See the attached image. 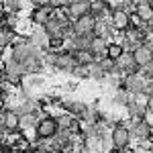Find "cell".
<instances>
[{"mask_svg":"<svg viewBox=\"0 0 153 153\" xmlns=\"http://www.w3.org/2000/svg\"><path fill=\"white\" fill-rule=\"evenodd\" d=\"M57 131H59V127H57V123H55V118L51 117V114H47V117H43L35 125L33 133L37 135L39 141H47V139H53L57 135Z\"/></svg>","mask_w":153,"mask_h":153,"instance_id":"2","label":"cell"},{"mask_svg":"<svg viewBox=\"0 0 153 153\" xmlns=\"http://www.w3.org/2000/svg\"><path fill=\"white\" fill-rule=\"evenodd\" d=\"M0 127L6 133H19L21 131V117L10 108H4L2 117H0Z\"/></svg>","mask_w":153,"mask_h":153,"instance_id":"7","label":"cell"},{"mask_svg":"<svg viewBox=\"0 0 153 153\" xmlns=\"http://www.w3.org/2000/svg\"><path fill=\"white\" fill-rule=\"evenodd\" d=\"M10 151L12 153H31V151H33V143L21 133V135L16 137V141L10 145Z\"/></svg>","mask_w":153,"mask_h":153,"instance_id":"14","label":"cell"},{"mask_svg":"<svg viewBox=\"0 0 153 153\" xmlns=\"http://www.w3.org/2000/svg\"><path fill=\"white\" fill-rule=\"evenodd\" d=\"M129 100H131V94H127L123 88H117V90H114L112 102H114L117 106H127V104H129Z\"/></svg>","mask_w":153,"mask_h":153,"instance_id":"18","label":"cell"},{"mask_svg":"<svg viewBox=\"0 0 153 153\" xmlns=\"http://www.w3.org/2000/svg\"><path fill=\"white\" fill-rule=\"evenodd\" d=\"M53 68L57 71H71L74 68H76V61H74V57H71L70 51H57L55 53V61H53Z\"/></svg>","mask_w":153,"mask_h":153,"instance_id":"9","label":"cell"},{"mask_svg":"<svg viewBox=\"0 0 153 153\" xmlns=\"http://www.w3.org/2000/svg\"><path fill=\"white\" fill-rule=\"evenodd\" d=\"M63 8H65V14H68V21L74 23L76 19L90 12V2L88 0H74V2H68Z\"/></svg>","mask_w":153,"mask_h":153,"instance_id":"6","label":"cell"},{"mask_svg":"<svg viewBox=\"0 0 153 153\" xmlns=\"http://www.w3.org/2000/svg\"><path fill=\"white\" fill-rule=\"evenodd\" d=\"M123 53H125V49H123V45H120L118 41H108V47H106V57L110 59V61H114V63H117L118 59L123 57Z\"/></svg>","mask_w":153,"mask_h":153,"instance_id":"15","label":"cell"},{"mask_svg":"<svg viewBox=\"0 0 153 153\" xmlns=\"http://www.w3.org/2000/svg\"><path fill=\"white\" fill-rule=\"evenodd\" d=\"M108 23H110V27L114 29V31H127L129 29V14L125 10H112L110 12V19H108Z\"/></svg>","mask_w":153,"mask_h":153,"instance_id":"11","label":"cell"},{"mask_svg":"<svg viewBox=\"0 0 153 153\" xmlns=\"http://www.w3.org/2000/svg\"><path fill=\"white\" fill-rule=\"evenodd\" d=\"M106 47H108V41H106V39L92 37V39H90V47H88V51L94 55V59H102V57H106Z\"/></svg>","mask_w":153,"mask_h":153,"instance_id":"13","label":"cell"},{"mask_svg":"<svg viewBox=\"0 0 153 153\" xmlns=\"http://www.w3.org/2000/svg\"><path fill=\"white\" fill-rule=\"evenodd\" d=\"M70 74H71V78H76V80H88L90 78L88 76V65H76Z\"/></svg>","mask_w":153,"mask_h":153,"instance_id":"19","label":"cell"},{"mask_svg":"<svg viewBox=\"0 0 153 153\" xmlns=\"http://www.w3.org/2000/svg\"><path fill=\"white\" fill-rule=\"evenodd\" d=\"M88 76L92 78V80H106V74H104V70L100 68V63L98 61H92L90 65H88Z\"/></svg>","mask_w":153,"mask_h":153,"instance_id":"17","label":"cell"},{"mask_svg":"<svg viewBox=\"0 0 153 153\" xmlns=\"http://www.w3.org/2000/svg\"><path fill=\"white\" fill-rule=\"evenodd\" d=\"M0 153H2V145H0Z\"/></svg>","mask_w":153,"mask_h":153,"instance_id":"23","label":"cell"},{"mask_svg":"<svg viewBox=\"0 0 153 153\" xmlns=\"http://www.w3.org/2000/svg\"><path fill=\"white\" fill-rule=\"evenodd\" d=\"M110 141H112V147L117 149H123V147H129L131 145V133L127 125H117L110 129Z\"/></svg>","mask_w":153,"mask_h":153,"instance_id":"5","label":"cell"},{"mask_svg":"<svg viewBox=\"0 0 153 153\" xmlns=\"http://www.w3.org/2000/svg\"><path fill=\"white\" fill-rule=\"evenodd\" d=\"M145 84L147 80L139 76L137 71H133V74H125L123 76V80H120V88L131 96H137V94H143L145 92Z\"/></svg>","mask_w":153,"mask_h":153,"instance_id":"1","label":"cell"},{"mask_svg":"<svg viewBox=\"0 0 153 153\" xmlns=\"http://www.w3.org/2000/svg\"><path fill=\"white\" fill-rule=\"evenodd\" d=\"M4 110V98H2V94H0V112Z\"/></svg>","mask_w":153,"mask_h":153,"instance_id":"21","label":"cell"},{"mask_svg":"<svg viewBox=\"0 0 153 153\" xmlns=\"http://www.w3.org/2000/svg\"><path fill=\"white\" fill-rule=\"evenodd\" d=\"M0 70H2V63H0Z\"/></svg>","mask_w":153,"mask_h":153,"instance_id":"24","label":"cell"},{"mask_svg":"<svg viewBox=\"0 0 153 153\" xmlns=\"http://www.w3.org/2000/svg\"><path fill=\"white\" fill-rule=\"evenodd\" d=\"M131 57H133V63L137 65V70L143 68V65H147V63H151V57H153L151 43H143L139 47H135L131 51Z\"/></svg>","mask_w":153,"mask_h":153,"instance_id":"8","label":"cell"},{"mask_svg":"<svg viewBox=\"0 0 153 153\" xmlns=\"http://www.w3.org/2000/svg\"><path fill=\"white\" fill-rule=\"evenodd\" d=\"M129 133H131V139L135 137L137 141H145V139H149V137H151V127H149V125H145L143 120H137V123H131Z\"/></svg>","mask_w":153,"mask_h":153,"instance_id":"12","label":"cell"},{"mask_svg":"<svg viewBox=\"0 0 153 153\" xmlns=\"http://www.w3.org/2000/svg\"><path fill=\"white\" fill-rule=\"evenodd\" d=\"M120 153H137V149H135V147H123V149H120Z\"/></svg>","mask_w":153,"mask_h":153,"instance_id":"20","label":"cell"},{"mask_svg":"<svg viewBox=\"0 0 153 153\" xmlns=\"http://www.w3.org/2000/svg\"><path fill=\"white\" fill-rule=\"evenodd\" d=\"M94 23H96V19L90 14V12H88V14H84V16H80V19H76V21L71 23L76 37H92Z\"/></svg>","mask_w":153,"mask_h":153,"instance_id":"4","label":"cell"},{"mask_svg":"<svg viewBox=\"0 0 153 153\" xmlns=\"http://www.w3.org/2000/svg\"><path fill=\"white\" fill-rule=\"evenodd\" d=\"M108 153H120V149H117V147H112V149H108Z\"/></svg>","mask_w":153,"mask_h":153,"instance_id":"22","label":"cell"},{"mask_svg":"<svg viewBox=\"0 0 153 153\" xmlns=\"http://www.w3.org/2000/svg\"><path fill=\"white\" fill-rule=\"evenodd\" d=\"M74 61H76V65H90L92 61H96L94 55L88 51V49H84V51H70Z\"/></svg>","mask_w":153,"mask_h":153,"instance_id":"16","label":"cell"},{"mask_svg":"<svg viewBox=\"0 0 153 153\" xmlns=\"http://www.w3.org/2000/svg\"><path fill=\"white\" fill-rule=\"evenodd\" d=\"M133 12L137 14V19H139L143 25H151V21H153V8H151V4H149L147 0H143V2H135V4H133Z\"/></svg>","mask_w":153,"mask_h":153,"instance_id":"10","label":"cell"},{"mask_svg":"<svg viewBox=\"0 0 153 153\" xmlns=\"http://www.w3.org/2000/svg\"><path fill=\"white\" fill-rule=\"evenodd\" d=\"M51 14H53V8L49 6V2H35L31 12V23L35 27H45L51 21Z\"/></svg>","mask_w":153,"mask_h":153,"instance_id":"3","label":"cell"}]
</instances>
